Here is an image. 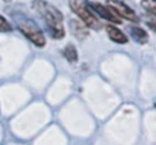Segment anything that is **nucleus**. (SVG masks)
Wrapping results in <instances>:
<instances>
[{
  "mask_svg": "<svg viewBox=\"0 0 156 145\" xmlns=\"http://www.w3.org/2000/svg\"><path fill=\"white\" fill-rule=\"evenodd\" d=\"M129 30H130L132 38H133L136 43H139V44H146V43H147L149 35H147V33H146L143 28L136 27V26H133V27L129 28Z\"/></svg>",
  "mask_w": 156,
  "mask_h": 145,
  "instance_id": "obj_7",
  "label": "nucleus"
},
{
  "mask_svg": "<svg viewBox=\"0 0 156 145\" xmlns=\"http://www.w3.org/2000/svg\"><path fill=\"white\" fill-rule=\"evenodd\" d=\"M17 28L34 45H37L39 48L45 45V37H44L41 29L30 18H27V17H23V16L17 17Z\"/></svg>",
  "mask_w": 156,
  "mask_h": 145,
  "instance_id": "obj_2",
  "label": "nucleus"
},
{
  "mask_svg": "<svg viewBox=\"0 0 156 145\" xmlns=\"http://www.w3.org/2000/svg\"><path fill=\"white\" fill-rule=\"evenodd\" d=\"M107 4H108V7L112 9L121 17H123L128 21H132V22H136V23L139 22V17L136 16V13L123 1H121V0H107Z\"/></svg>",
  "mask_w": 156,
  "mask_h": 145,
  "instance_id": "obj_4",
  "label": "nucleus"
},
{
  "mask_svg": "<svg viewBox=\"0 0 156 145\" xmlns=\"http://www.w3.org/2000/svg\"><path fill=\"white\" fill-rule=\"evenodd\" d=\"M33 7L40 13L44 18L46 27L55 39H61L65 37V28H63V16L58 9L44 0H34Z\"/></svg>",
  "mask_w": 156,
  "mask_h": 145,
  "instance_id": "obj_1",
  "label": "nucleus"
},
{
  "mask_svg": "<svg viewBox=\"0 0 156 145\" xmlns=\"http://www.w3.org/2000/svg\"><path fill=\"white\" fill-rule=\"evenodd\" d=\"M63 56L68 60V62H77L78 60V52H77V49L73 44H68L66 45V48L63 49Z\"/></svg>",
  "mask_w": 156,
  "mask_h": 145,
  "instance_id": "obj_8",
  "label": "nucleus"
},
{
  "mask_svg": "<svg viewBox=\"0 0 156 145\" xmlns=\"http://www.w3.org/2000/svg\"><path fill=\"white\" fill-rule=\"evenodd\" d=\"M11 29H12L11 24L2 16H0V32H10Z\"/></svg>",
  "mask_w": 156,
  "mask_h": 145,
  "instance_id": "obj_11",
  "label": "nucleus"
},
{
  "mask_svg": "<svg viewBox=\"0 0 156 145\" xmlns=\"http://www.w3.org/2000/svg\"><path fill=\"white\" fill-rule=\"evenodd\" d=\"M149 27L156 32V24H155V23H151V22H150V23H149Z\"/></svg>",
  "mask_w": 156,
  "mask_h": 145,
  "instance_id": "obj_12",
  "label": "nucleus"
},
{
  "mask_svg": "<svg viewBox=\"0 0 156 145\" xmlns=\"http://www.w3.org/2000/svg\"><path fill=\"white\" fill-rule=\"evenodd\" d=\"M106 32H107L108 38H110L112 41H115V43H117V44H127V43H128L127 35H126L121 29H118L117 27L111 26V24H107V26H106Z\"/></svg>",
  "mask_w": 156,
  "mask_h": 145,
  "instance_id": "obj_6",
  "label": "nucleus"
},
{
  "mask_svg": "<svg viewBox=\"0 0 156 145\" xmlns=\"http://www.w3.org/2000/svg\"><path fill=\"white\" fill-rule=\"evenodd\" d=\"M141 6L150 13V16H152L156 21V2L155 1H147V0H143L141 1Z\"/></svg>",
  "mask_w": 156,
  "mask_h": 145,
  "instance_id": "obj_10",
  "label": "nucleus"
},
{
  "mask_svg": "<svg viewBox=\"0 0 156 145\" xmlns=\"http://www.w3.org/2000/svg\"><path fill=\"white\" fill-rule=\"evenodd\" d=\"M151 1H155V2H156V0H151Z\"/></svg>",
  "mask_w": 156,
  "mask_h": 145,
  "instance_id": "obj_13",
  "label": "nucleus"
},
{
  "mask_svg": "<svg viewBox=\"0 0 156 145\" xmlns=\"http://www.w3.org/2000/svg\"><path fill=\"white\" fill-rule=\"evenodd\" d=\"M68 4H69L71 10L83 21V23L87 27H89L91 29H95V30H99L101 28L100 21L90 11V9H89V6L87 5L85 1H82V0H69Z\"/></svg>",
  "mask_w": 156,
  "mask_h": 145,
  "instance_id": "obj_3",
  "label": "nucleus"
},
{
  "mask_svg": "<svg viewBox=\"0 0 156 145\" xmlns=\"http://www.w3.org/2000/svg\"><path fill=\"white\" fill-rule=\"evenodd\" d=\"M85 2H87V5L89 6L90 10L95 11L96 13H99L102 18H105L107 21H111L113 23H117V24L121 23V19L117 17V13L112 9L106 7V6L101 5L100 2H93V1H85Z\"/></svg>",
  "mask_w": 156,
  "mask_h": 145,
  "instance_id": "obj_5",
  "label": "nucleus"
},
{
  "mask_svg": "<svg viewBox=\"0 0 156 145\" xmlns=\"http://www.w3.org/2000/svg\"><path fill=\"white\" fill-rule=\"evenodd\" d=\"M5 1H10V0H5Z\"/></svg>",
  "mask_w": 156,
  "mask_h": 145,
  "instance_id": "obj_14",
  "label": "nucleus"
},
{
  "mask_svg": "<svg viewBox=\"0 0 156 145\" xmlns=\"http://www.w3.org/2000/svg\"><path fill=\"white\" fill-rule=\"evenodd\" d=\"M71 29H72L74 37L78 38V39H83L84 37L88 35V33H87L85 29L79 24V22H77V21H74V19L71 21Z\"/></svg>",
  "mask_w": 156,
  "mask_h": 145,
  "instance_id": "obj_9",
  "label": "nucleus"
}]
</instances>
